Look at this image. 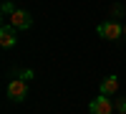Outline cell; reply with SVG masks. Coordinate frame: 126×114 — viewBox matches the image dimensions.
<instances>
[{
    "mask_svg": "<svg viewBox=\"0 0 126 114\" xmlns=\"http://www.w3.org/2000/svg\"><path fill=\"white\" fill-rule=\"evenodd\" d=\"M25 96H28V79H13L8 84V99L23 101Z\"/></svg>",
    "mask_w": 126,
    "mask_h": 114,
    "instance_id": "obj_3",
    "label": "cell"
},
{
    "mask_svg": "<svg viewBox=\"0 0 126 114\" xmlns=\"http://www.w3.org/2000/svg\"><path fill=\"white\" fill-rule=\"evenodd\" d=\"M98 36L106 38V41H116L119 36H124V25H119L116 20H103V23H98Z\"/></svg>",
    "mask_w": 126,
    "mask_h": 114,
    "instance_id": "obj_2",
    "label": "cell"
},
{
    "mask_svg": "<svg viewBox=\"0 0 126 114\" xmlns=\"http://www.w3.org/2000/svg\"><path fill=\"white\" fill-rule=\"evenodd\" d=\"M116 114H126V112H116Z\"/></svg>",
    "mask_w": 126,
    "mask_h": 114,
    "instance_id": "obj_9",
    "label": "cell"
},
{
    "mask_svg": "<svg viewBox=\"0 0 126 114\" xmlns=\"http://www.w3.org/2000/svg\"><path fill=\"white\" fill-rule=\"evenodd\" d=\"M124 38H126V23H124Z\"/></svg>",
    "mask_w": 126,
    "mask_h": 114,
    "instance_id": "obj_8",
    "label": "cell"
},
{
    "mask_svg": "<svg viewBox=\"0 0 126 114\" xmlns=\"http://www.w3.org/2000/svg\"><path fill=\"white\" fill-rule=\"evenodd\" d=\"M116 112H126V96H119L116 99Z\"/></svg>",
    "mask_w": 126,
    "mask_h": 114,
    "instance_id": "obj_7",
    "label": "cell"
},
{
    "mask_svg": "<svg viewBox=\"0 0 126 114\" xmlns=\"http://www.w3.org/2000/svg\"><path fill=\"white\" fill-rule=\"evenodd\" d=\"M116 91H119V76L116 74L106 76L101 81V86H98V94H103V96H111V94H116Z\"/></svg>",
    "mask_w": 126,
    "mask_h": 114,
    "instance_id": "obj_6",
    "label": "cell"
},
{
    "mask_svg": "<svg viewBox=\"0 0 126 114\" xmlns=\"http://www.w3.org/2000/svg\"><path fill=\"white\" fill-rule=\"evenodd\" d=\"M88 112H91V114H113V101H111L109 96L98 94V96L88 104Z\"/></svg>",
    "mask_w": 126,
    "mask_h": 114,
    "instance_id": "obj_4",
    "label": "cell"
},
{
    "mask_svg": "<svg viewBox=\"0 0 126 114\" xmlns=\"http://www.w3.org/2000/svg\"><path fill=\"white\" fill-rule=\"evenodd\" d=\"M8 20H10V25H13L15 30H28L30 25H33V15H30L28 10H20V8H15L13 13L8 15Z\"/></svg>",
    "mask_w": 126,
    "mask_h": 114,
    "instance_id": "obj_1",
    "label": "cell"
},
{
    "mask_svg": "<svg viewBox=\"0 0 126 114\" xmlns=\"http://www.w3.org/2000/svg\"><path fill=\"white\" fill-rule=\"evenodd\" d=\"M18 43V36H15V28L10 25V23H5L3 28H0V46L3 48H13Z\"/></svg>",
    "mask_w": 126,
    "mask_h": 114,
    "instance_id": "obj_5",
    "label": "cell"
}]
</instances>
